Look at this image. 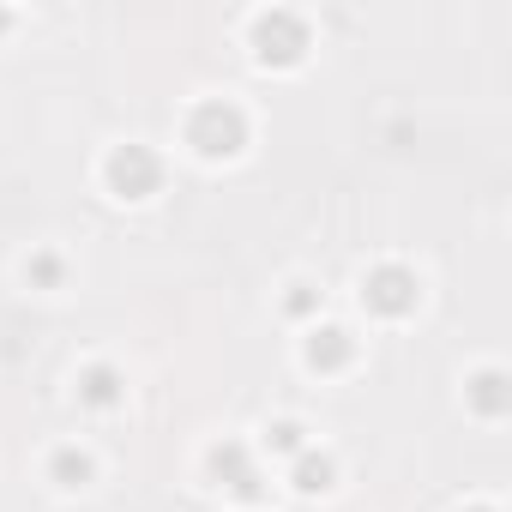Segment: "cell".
<instances>
[{
  "instance_id": "cell-1",
  "label": "cell",
  "mask_w": 512,
  "mask_h": 512,
  "mask_svg": "<svg viewBox=\"0 0 512 512\" xmlns=\"http://www.w3.org/2000/svg\"><path fill=\"white\" fill-rule=\"evenodd\" d=\"M187 145L199 157H235L247 145V115L235 103H199L187 115Z\"/></svg>"
},
{
  "instance_id": "cell-2",
  "label": "cell",
  "mask_w": 512,
  "mask_h": 512,
  "mask_svg": "<svg viewBox=\"0 0 512 512\" xmlns=\"http://www.w3.org/2000/svg\"><path fill=\"white\" fill-rule=\"evenodd\" d=\"M103 175H109V193H121V199H151L157 181H163V163H157L151 145H121V151H109Z\"/></svg>"
},
{
  "instance_id": "cell-3",
  "label": "cell",
  "mask_w": 512,
  "mask_h": 512,
  "mask_svg": "<svg viewBox=\"0 0 512 512\" xmlns=\"http://www.w3.org/2000/svg\"><path fill=\"white\" fill-rule=\"evenodd\" d=\"M253 49H260L266 67H296L302 49H308V25L296 13H260V25H253Z\"/></svg>"
},
{
  "instance_id": "cell-4",
  "label": "cell",
  "mask_w": 512,
  "mask_h": 512,
  "mask_svg": "<svg viewBox=\"0 0 512 512\" xmlns=\"http://www.w3.org/2000/svg\"><path fill=\"white\" fill-rule=\"evenodd\" d=\"M416 272H404V266H380V272H368V284H362V302L374 308V314H386V320H404L410 308H416Z\"/></svg>"
},
{
  "instance_id": "cell-5",
  "label": "cell",
  "mask_w": 512,
  "mask_h": 512,
  "mask_svg": "<svg viewBox=\"0 0 512 512\" xmlns=\"http://www.w3.org/2000/svg\"><path fill=\"white\" fill-rule=\"evenodd\" d=\"M350 356H356V338H350L344 326H320V332H308V368L332 374V368H344Z\"/></svg>"
},
{
  "instance_id": "cell-6",
  "label": "cell",
  "mask_w": 512,
  "mask_h": 512,
  "mask_svg": "<svg viewBox=\"0 0 512 512\" xmlns=\"http://www.w3.org/2000/svg\"><path fill=\"white\" fill-rule=\"evenodd\" d=\"M211 470H217V476H229V488H235V494H247V500L260 494V476H253V464H247V452H241V446H217V452H211Z\"/></svg>"
},
{
  "instance_id": "cell-7",
  "label": "cell",
  "mask_w": 512,
  "mask_h": 512,
  "mask_svg": "<svg viewBox=\"0 0 512 512\" xmlns=\"http://www.w3.org/2000/svg\"><path fill=\"white\" fill-rule=\"evenodd\" d=\"M79 392H85V404H97V410H109V404L121 398V374H115V368H85V380H79Z\"/></svg>"
},
{
  "instance_id": "cell-8",
  "label": "cell",
  "mask_w": 512,
  "mask_h": 512,
  "mask_svg": "<svg viewBox=\"0 0 512 512\" xmlns=\"http://www.w3.org/2000/svg\"><path fill=\"white\" fill-rule=\"evenodd\" d=\"M49 470H55V482H61V488H85V482H91V458H85V452H73V446H61Z\"/></svg>"
},
{
  "instance_id": "cell-9",
  "label": "cell",
  "mask_w": 512,
  "mask_h": 512,
  "mask_svg": "<svg viewBox=\"0 0 512 512\" xmlns=\"http://www.w3.org/2000/svg\"><path fill=\"white\" fill-rule=\"evenodd\" d=\"M296 488H302V494H326V488H332V458H326V452H308V458L296 464Z\"/></svg>"
},
{
  "instance_id": "cell-10",
  "label": "cell",
  "mask_w": 512,
  "mask_h": 512,
  "mask_svg": "<svg viewBox=\"0 0 512 512\" xmlns=\"http://www.w3.org/2000/svg\"><path fill=\"white\" fill-rule=\"evenodd\" d=\"M476 410H488V416H500V410H506V380H500L494 368L476 380Z\"/></svg>"
},
{
  "instance_id": "cell-11",
  "label": "cell",
  "mask_w": 512,
  "mask_h": 512,
  "mask_svg": "<svg viewBox=\"0 0 512 512\" xmlns=\"http://www.w3.org/2000/svg\"><path fill=\"white\" fill-rule=\"evenodd\" d=\"M25 278L31 284H61V260H55V253H37V260L25 266Z\"/></svg>"
},
{
  "instance_id": "cell-12",
  "label": "cell",
  "mask_w": 512,
  "mask_h": 512,
  "mask_svg": "<svg viewBox=\"0 0 512 512\" xmlns=\"http://www.w3.org/2000/svg\"><path fill=\"white\" fill-rule=\"evenodd\" d=\"M266 434H272V446H278V452H302V422H272Z\"/></svg>"
},
{
  "instance_id": "cell-13",
  "label": "cell",
  "mask_w": 512,
  "mask_h": 512,
  "mask_svg": "<svg viewBox=\"0 0 512 512\" xmlns=\"http://www.w3.org/2000/svg\"><path fill=\"white\" fill-rule=\"evenodd\" d=\"M0 25H7V13H0Z\"/></svg>"
},
{
  "instance_id": "cell-14",
  "label": "cell",
  "mask_w": 512,
  "mask_h": 512,
  "mask_svg": "<svg viewBox=\"0 0 512 512\" xmlns=\"http://www.w3.org/2000/svg\"><path fill=\"white\" fill-rule=\"evenodd\" d=\"M476 512H488V506H476Z\"/></svg>"
}]
</instances>
